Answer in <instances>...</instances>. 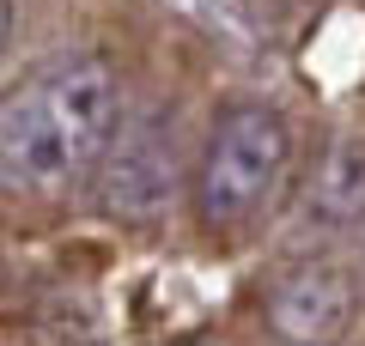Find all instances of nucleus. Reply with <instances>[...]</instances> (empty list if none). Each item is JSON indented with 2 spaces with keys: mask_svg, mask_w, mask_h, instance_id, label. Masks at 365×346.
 <instances>
[{
  "mask_svg": "<svg viewBox=\"0 0 365 346\" xmlns=\"http://www.w3.org/2000/svg\"><path fill=\"white\" fill-rule=\"evenodd\" d=\"M91 177L104 182V213L158 219L170 206V189H177V115L158 110V115L128 122V128L116 122Z\"/></svg>",
  "mask_w": 365,
  "mask_h": 346,
  "instance_id": "nucleus-3",
  "label": "nucleus"
},
{
  "mask_svg": "<svg viewBox=\"0 0 365 346\" xmlns=\"http://www.w3.org/2000/svg\"><path fill=\"white\" fill-rule=\"evenodd\" d=\"M353 292L341 261H299L268 298V322L280 340H341L353 322Z\"/></svg>",
  "mask_w": 365,
  "mask_h": 346,
  "instance_id": "nucleus-4",
  "label": "nucleus"
},
{
  "mask_svg": "<svg viewBox=\"0 0 365 346\" xmlns=\"http://www.w3.org/2000/svg\"><path fill=\"white\" fill-rule=\"evenodd\" d=\"M359 206H365V152L341 146V152H329L323 177L311 189V213L317 219H353Z\"/></svg>",
  "mask_w": 365,
  "mask_h": 346,
  "instance_id": "nucleus-5",
  "label": "nucleus"
},
{
  "mask_svg": "<svg viewBox=\"0 0 365 346\" xmlns=\"http://www.w3.org/2000/svg\"><path fill=\"white\" fill-rule=\"evenodd\" d=\"M122 122V73L104 55L43 61L0 91V194L55 201L91 182Z\"/></svg>",
  "mask_w": 365,
  "mask_h": 346,
  "instance_id": "nucleus-1",
  "label": "nucleus"
},
{
  "mask_svg": "<svg viewBox=\"0 0 365 346\" xmlns=\"http://www.w3.org/2000/svg\"><path fill=\"white\" fill-rule=\"evenodd\" d=\"M292 164V128L274 103H232L220 110L207 146L195 164V213L201 225L232 231L268 206V194L287 182Z\"/></svg>",
  "mask_w": 365,
  "mask_h": 346,
  "instance_id": "nucleus-2",
  "label": "nucleus"
},
{
  "mask_svg": "<svg viewBox=\"0 0 365 346\" xmlns=\"http://www.w3.org/2000/svg\"><path fill=\"white\" fill-rule=\"evenodd\" d=\"M6 37H13V0H0V49H6Z\"/></svg>",
  "mask_w": 365,
  "mask_h": 346,
  "instance_id": "nucleus-6",
  "label": "nucleus"
}]
</instances>
